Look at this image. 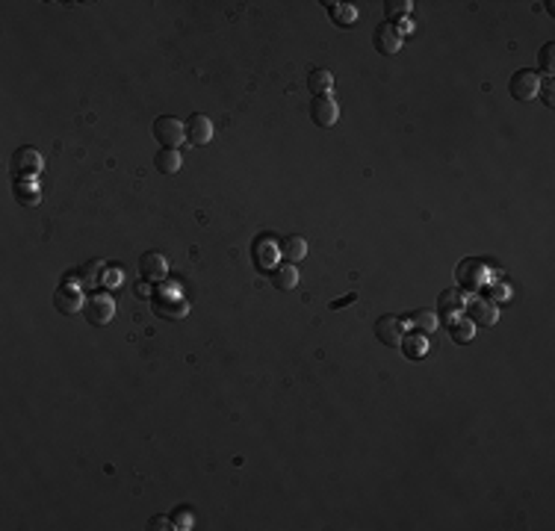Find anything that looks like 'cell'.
Returning <instances> with one entry per match:
<instances>
[{"instance_id":"6da1fadb","label":"cell","mask_w":555,"mask_h":531,"mask_svg":"<svg viewBox=\"0 0 555 531\" xmlns=\"http://www.w3.org/2000/svg\"><path fill=\"white\" fill-rule=\"evenodd\" d=\"M154 139L163 145V148H177L186 139V121L172 118V116H160L154 121Z\"/></svg>"},{"instance_id":"7a4b0ae2","label":"cell","mask_w":555,"mask_h":531,"mask_svg":"<svg viewBox=\"0 0 555 531\" xmlns=\"http://www.w3.org/2000/svg\"><path fill=\"white\" fill-rule=\"evenodd\" d=\"M83 316H86L92 325H110L112 316H115V301L107 295V293H95L86 298V304H83Z\"/></svg>"},{"instance_id":"3957f363","label":"cell","mask_w":555,"mask_h":531,"mask_svg":"<svg viewBox=\"0 0 555 531\" xmlns=\"http://www.w3.org/2000/svg\"><path fill=\"white\" fill-rule=\"evenodd\" d=\"M41 169H45V160H41V154L36 148H30V145H24V148H18L12 154V171H15V180L18 177H36Z\"/></svg>"},{"instance_id":"277c9868","label":"cell","mask_w":555,"mask_h":531,"mask_svg":"<svg viewBox=\"0 0 555 531\" xmlns=\"http://www.w3.org/2000/svg\"><path fill=\"white\" fill-rule=\"evenodd\" d=\"M337 118H340V107L331 95H316L310 101V121L316 127H334Z\"/></svg>"},{"instance_id":"5b68a950","label":"cell","mask_w":555,"mask_h":531,"mask_svg":"<svg viewBox=\"0 0 555 531\" xmlns=\"http://www.w3.org/2000/svg\"><path fill=\"white\" fill-rule=\"evenodd\" d=\"M372 45H375V50H379V54L396 56V54H399V48H402V33H399V27L390 24V21L379 24V27H375V33H372Z\"/></svg>"},{"instance_id":"8992f818","label":"cell","mask_w":555,"mask_h":531,"mask_svg":"<svg viewBox=\"0 0 555 531\" xmlns=\"http://www.w3.org/2000/svg\"><path fill=\"white\" fill-rule=\"evenodd\" d=\"M541 77L538 71H517L514 77H511V98L514 101H535L538 92H541Z\"/></svg>"},{"instance_id":"52a82bcc","label":"cell","mask_w":555,"mask_h":531,"mask_svg":"<svg viewBox=\"0 0 555 531\" xmlns=\"http://www.w3.org/2000/svg\"><path fill=\"white\" fill-rule=\"evenodd\" d=\"M402 334H405V322L396 319V316H381L375 322V337H379L381 346H390L396 348L402 342Z\"/></svg>"},{"instance_id":"ba28073f","label":"cell","mask_w":555,"mask_h":531,"mask_svg":"<svg viewBox=\"0 0 555 531\" xmlns=\"http://www.w3.org/2000/svg\"><path fill=\"white\" fill-rule=\"evenodd\" d=\"M83 304H86V298H83V293L77 287H65L62 284L57 293H54V307L59 310L62 316H71V313H80Z\"/></svg>"},{"instance_id":"9c48e42d","label":"cell","mask_w":555,"mask_h":531,"mask_svg":"<svg viewBox=\"0 0 555 531\" xmlns=\"http://www.w3.org/2000/svg\"><path fill=\"white\" fill-rule=\"evenodd\" d=\"M251 254H254V263L263 269V272H272V269L278 266V242L272 236H260L254 248H251Z\"/></svg>"},{"instance_id":"30bf717a","label":"cell","mask_w":555,"mask_h":531,"mask_svg":"<svg viewBox=\"0 0 555 531\" xmlns=\"http://www.w3.org/2000/svg\"><path fill=\"white\" fill-rule=\"evenodd\" d=\"M186 139H190L192 145H198V148L207 145V142L213 139V121L207 118V116H198V112H195V116H190V118H186Z\"/></svg>"},{"instance_id":"8fae6325","label":"cell","mask_w":555,"mask_h":531,"mask_svg":"<svg viewBox=\"0 0 555 531\" xmlns=\"http://www.w3.org/2000/svg\"><path fill=\"white\" fill-rule=\"evenodd\" d=\"M139 272L145 280H163L165 272H169V263H165V257L160 251H145L139 257Z\"/></svg>"},{"instance_id":"7c38bea8","label":"cell","mask_w":555,"mask_h":531,"mask_svg":"<svg viewBox=\"0 0 555 531\" xmlns=\"http://www.w3.org/2000/svg\"><path fill=\"white\" fill-rule=\"evenodd\" d=\"M154 307H157V316H165V319H181V316H186V301H183L181 295H165V293H160V295H157V301H154Z\"/></svg>"},{"instance_id":"4fadbf2b","label":"cell","mask_w":555,"mask_h":531,"mask_svg":"<svg viewBox=\"0 0 555 531\" xmlns=\"http://www.w3.org/2000/svg\"><path fill=\"white\" fill-rule=\"evenodd\" d=\"M470 316H473L478 325H494L499 319L496 304H490V298H470Z\"/></svg>"},{"instance_id":"5bb4252c","label":"cell","mask_w":555,"mask_h":531,"mask_svg":"<svg viewBox=\"0 0 555 531\" xmlns=\"http://www.w3.org/2000/svg\"><path fill=\"white\" fill-rule=\"evenodd\" d=\"M272 284H275L278 289H284V293H290V289L299 287V269L292 263H281L272 269Z\"/></svg>"},{"instance_id":"9a60e30c","label":"cell","mask_w":555,"mask_h":531,"mask_svg":"<svg viewBox=\"0 0 555 531\" xmlns=\"http://www.w3.org/2000/svg\"><path fill=\"white\" fill-rule=\"evenodd\" d=\"M402 351L407 360H423L425 351H428V340L420 334V331H414V334H402Z\"/></svg>"},{"instance_id":"2e32d148","label":"cell","mask_w":555,"mask_h":531,"mask_svg":"<svg viewBox=\"0 0 555 531\" xmlns=\"http://www.w3.org/2000/svg\"><path fill=\"white\" fill-rule=\"evenodd\" d=\"M307 89L313 92V95H331L334 89V74L328 68H313L310 77H307Z\"/></svg>"},{"instance_id":"e0dca14e","label":"cell","mask_w":555,"mask_h":531,"mask_svg":"<svg viewBox=\"0 0 555 531\" xmlns=\"http://www.w3.org/2000/svg\"><path fill=\"white\" fill-rule=\"evenodd\" d=\"M437 307H441V313H443V322H452L458 310L464 307V295H461L458 289H446L441 295V301H437Z\"/></svg>"},{"instance_id":"ac0fdd59","label":"cell","mask_w":555,"mask_h":531,"mask_svg":"<svg viewBox=\"0 0 555 531\" xmlns=\"http://www.w3.org/2000/svg\"><path fill=\"white\" fill-rule=\"evenodd\" d=\"M281 254H284L290 263H299V260H305V254H307V239H305V236H287L284 242H281Z\"/></svg>"},{"instance_id":"d6986e66","label":"cell","mask_w":555,"mask_h":531,"mask_svg":"<svg viewBox=\"0 0 555 531\" xmlns=\"http://www.w3.org/2000/svg\"><path fill=\"white\" fill-rule=\"evenodd\" d=\"M157 169H160L163 174H177V171H181V151H177V148H163L160 154H157Z\"/></svg>"},{"instance_id":"ffe728a7","label":"cell","mask_w":555,"mask_h":531,"mask_svg":"<svg viewBox=\"0 0 555 531\" xmlns=\"http://www.w3.org/2000/svg\"><path fill=\"white\" fill-rule=\"evenodd\" d=\"M407 322H411L416 331H423V334H432L437 328V313L434 310H414V313L407 316Z\"/></svg>"},{"instance_id":"44dd1931","label":"cell","mask_w":555,"mask_h":531,"mask_svg":"<svg viewBox=\"0 0 555 531\" xmlns=\"http://www.w3.org/2000/svg\"><path fill=\"white\" fill-rule=\"evenodd\" d=\"M478 278H481V266L478 263H473V260H470V263H461V269H458V280H461V284H467L470 289H476L478 287Z\"/></svg>"},{"instance_id":"7402d4cb","label":"cell","mask_w":555,"mask_h":531,"mask_svg":"<svg viewBox=\"0 0 555 531\" xmlns=\"http://www.w3.org/2000/svg\"><path fill=\"white\" fill-rule=\"evenodd\" d=\"M411 0H384V12H387V21H390V24H393V21L396 18H405L407 12H411Z\"/></svg>"},{"instance_id":"603a6c76","label":"cell","mask_w":555,"mask_h":531,"mask_svg":"<svg viewBox=\"0 0 555 531\" xmlns=\"http://www.w3.org/2000/svg\"><path fill=\"white\" fill-rule=\"evenodd\" d=\"M328 12L334 15V21H337V24H352V21L354 18H358V12H354V9L352 6H343V3H334V0H328Z\"/></svg>"},{"instance_id":"cb8c5ba5","label":"cell","mask_w":555,"mask_h":531,"mask_svg":"<svg viewBox=\"0 0 555 531\" xmlns=\"http://www.w3.org/2000/svg\"><path fill=\"white\" fill-rule=\"evenodd\" d=\"M452 325V340L455 342H470L473 340V322L470 319H455V322H449Z\"/></svg>"},{"instance_id":"d4e9b609","label":"cell","mask_w":555,"mask_h":531,"mask_svg":"<svg viewBox=\"0 0 555 531\" xmlns=\"http://www.w3.org/2000/svg\"><path fill=\"white\" fill-rule=\"evenodd\" d=\"M15 198H18L21 204H27V207H36L41 201V195L30 183H15Z\"/></svg>"},{"instance_id":"484cf974","label":"cell","mask_w":555,"mask_h":531,"mask_svg":"<svg viewBox=\"0 0 555 531\" xmlns=\"http://www.w3.org/2000/svg\"><path fill=\"white\" fill-rule=\"evenodd\" d=\"M101 269H103L101 260H92V263L77 275V278H80V284H83V287H95V284H98V272H101Z\"/></svg>"},{"instance_id":"4316f807","label":"cell","mask_w":555,"mask_h":531,"mask_svg":"<svg viewBox=\"0 0 555 531\" xmlns=\"http://www.w3.org/2000/svg\"><path fill=\"white\" fill-rule=\"evenodd\" d=\"M552 45H543V50H541V65H543V71H552Z\"/></svg>"},{"instance_id":"83f0119b","label":"cell","mask_w":555,"mask_h":531,"mask_svg":"<svg viewBox=\"0 0 555 531\" xmlns=\"http://www.w3.org/2000/svg\"><path fill=\"white\" fill-rule=\"evenodd\" d=\"M174 523H177L174 528H190V523H192V519H190V514H186V511H183V508H181V511H177V514H174Z\"/></svg>"},{"instance_id":"f1b7e54d","label":"cell","mask_w":555,"mask_h":531,"mask_svg":"<svg viewBox=\"0 0 555 531\" xmlns=\"http://www.w3.org/2000/svg\"><path fill=\"white\" fill-rule=\"evenodd\" d=\"M354 298H358V295H354V293H349V295H343V298H337V301H331V310H340V307H349L352 304V301Z\"/></svg>"},{"instance_id":"f546056e","label":"cell","mask_w":555,"mask_h":531,"mask_svg":"<svg viewBox=\"0 0 555 531\" xmlns=\"http://www.w3.org/2000/svg\"><path fill=\"white\" fill-rule=\"evenodd\" d=\"M148 528H151V531H157V528H174V525H169V519H165V517H151Z\"/></svg>"},{"instance_id":"4dcf8cb0","label":"cell","mask_w":555,"mask_h":531,"mask_svg":"<svg viewBox=\"0 0 555 531\" xmlns=\"http://www.w3.org/2000/svg\"><path fill=\"white\" fill-rule=\"evenodd\" d=\"M136 295H139V298H151V287L145 284V280H142V284H136Z\"/></svg>"},{"instance_id":"1f68e13d","label":"cell","mask_w":555,"mask_h":531,"mask_svg":"<svg viewBox=\"0 0 555 531\" xmlns=\"http://www.w3.org/2000/svg\"><path fill=\"white\" fill-rule=\"evenodd\" d=\"M541 86H543V103L552 107V86H549V83H541Z\"/></svg>"}]
</instances>
